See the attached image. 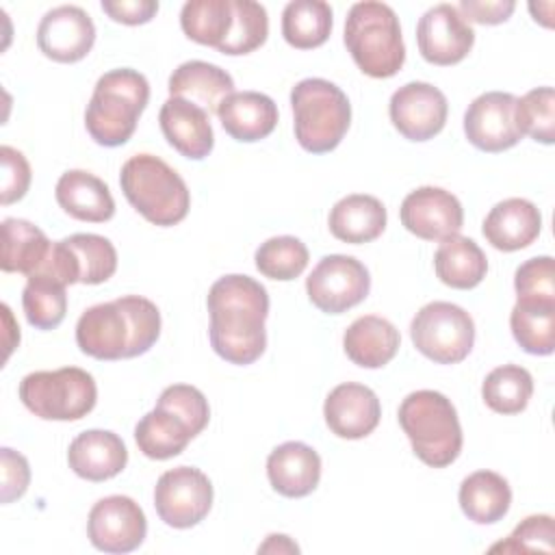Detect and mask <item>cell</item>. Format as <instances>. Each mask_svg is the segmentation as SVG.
Returning <instances> with one entry per match:
<instances>
[{
  "label": "cell",
  "instance_id": "cell-13",
  "mask_svg": "<svg viewBox=\"0 0 555 555\" xmlns=\"http://www.w3.org/2000/svg\"><path fill=\"white\" fill-rule=\"evenodd\" d=\"M145 533V514L130 496H104L89 512L87 535L98 551L130 553L143 544Z\"/></svg>",
  "mask_w": 555,
  "mask_h": 555
},
{
  "label": "cell",
  "instance_id": "cell-14",
  "mask_svg": "<svg viewBox=\"0 0 555 555\" xmlns=\"http://www.w3.org/2000/svg\"><path fill=\"white\" fill-rule=\"evenodd\" d=\"M416 43L427 63L444 67L468 56L475 43V33L457 7L442 2L421 15L416 24Z\"/></svg>",
  "mask_w": 555,
  "mask_h": 555
},
{
  "label": "cell",
  "instance_id": "cell-33",
  "mask_svg": "<svg viewBox=\"0 0 555 555\" xmlns=\"http://www.w3.org/2000/svg\"><path fill=\"white\" fill-rule=\"evenodd\" d=\"M509 327L522 351L548 356L555 349V301L518 299L509 314Z\"/></svg>",
  "mask_w": 555,
  "mask_h": 555
},
{
  "label": "cell",
  "instance_id": "cell-42",
  "mask_svg": "<svg viewBox=\"0 0 555 555\" xmlns=\"http://www.w3.org/2000/svg\"><path fill=\"white\" fill-rule=\"evenodd\" d=\"M553 518L548 514H533L527 516L516 529L507 535L505 542H499L490 546L492 553L503 551V553H531V551H544L553 553Z\"/></svg>",
  "mask_w": 555,
  "mask_h": 555
},
{
  "label": "cell",
  "instance_id": "cell-3",
  "mask_svg": "<svg viewBox=\"0 0 555 555\" xmlns=\"http://www.w3.org/2000/svg\"><path fill=\"white\" fill-rule=\"evenodd\" d=\"M147 100L150 82L141 72L130 67L106 72L98 78L85 111L87 132L98 145H124L134 134Z\"/></svg>",
  "mask_w": 555,
  "mask_h": 555
},
{
  "label": "cell",
  "instance_id": "cell-5",
  "mask_svg": "<svg viewBox=\"0 0 555 555\" xmlns=\"http://www.w3.org/2000/svg\"><path fill=\"white\" fill-rule=\"evenodd\" d=\"M343 39L353 63L371 78H390L405 63L399 17L384 2H356L347 13Z\"/></svg>",
  "mask_w": 555,
  "mask_h": 555
},
{
  "label": "cell",
  "instance_id": "cell-45",
  "mask_svg": "<svg viewBox=\"0 0 555 555\" xmlns=\"http://www.w3.org/2000/svg\"><path fill=\"white\" fill-rule=\"evenodd\" d=\"M0 466H2V503H11L28 490L30 466L22 453L9 447L0 449Z\"/></svg>",
  "mask_w": 555,
  "mask_h": 555
},
{
  "label": "cell",
  "instance_id": "cell-16",
  "mask_svg": "<svg viewBox=\"0 0 555 555\" xmlns=\"http://www.w3.org/2000/svg\"><path fill=\"white\" fill-rule=\"evenodd\" d=\"M401 225L423 241H444L460 234L464 210L460 199L440 186L410 191L399 208Z\"/></svg>",
  "mask_w": 555,
  "mask_h": 555
},
{
  "label": "cell",
  "instance_id": "cell-18",
  "mask_svg": "<svg viewBox=\"0 0 555 555\" xmlns=\"http://www.w3.org/2000/svg\"><path fill=\"white\" fill-rule=\"evenodd\" d=\"M323 416L332 434L347 440H360L375 431L382 418L377 395L356 382L338 384L323 403Z\"/></svg>",
  "mask_w": 555,
  "mask_h": 555
},
{
  "label": "cell",
  "instance_id": "cell-24",
  "mask_svg": "<svg viewBox=\"0 0 555 555\" xmlns=\"http://www.w3.org/2000/svg\"><path fill=\"white\" fill-rule=\"evenodd\" d=\"M59 206L78 221L104 223L115 215V199L104 180L85 171H65L54 189Z\"/></svg>",
  "mask_w": 555,
  "mask_h": 555
},
{
  "label": "cell",
  "instance_id": "cell-7",
  "mask_svg": "<svg viewBox=\"0 0 555 555\" xmlns=\"http://www.w3.org/2000/svg\"><path fill=\"white\" fill-rule=\"evenodd\" d=\"M297 143L310 154L338 147L351 124V104L340 87L325 78H304L291 91Z\"/></svg>",
  "mask_w": 555,
  "mask_h": 555
},
{
  "label": "cell",
  "instance_id": "cell-23",
  "mask_svg": "<svg viewBox=\"0 0 555 555\" xmlns=\"http://www.w3.org/2000/svg\"><path fill=\"white\" fill-rule=\"evenodd\" d=\"M223 130L241 143L267 139L278 126V104L260 91H234L217 108Z\"/></svg>",
  "mask_w": 555,
  "mask_h": 555
},
{
  "label": "cell",
  "instance_id": "cell-32",
  "mask_svg": "<svg viewBox=\"0 0 555 555\" xmlns=\"http://www.w3.org/2000/svg\"><path fill=\"white\" fill-rule=\"evenodd\" d=\"M332 33V7L323 0H293L282 11V37L297 50H312Z\"/></svg>",
  "mask_w": 555,
  "mask_h": 555
},
{
  "label": "cell",
  "instance_id": "cell-28",
  "mask_svg": "<svg viewBox=\"0 0 555 555\" xmlns=\"http://www.w3.org/2000/svg\"><path fill=\"white\" fill-rule=\"evenodd\" d=\"M50 249L52 243L35 223L15 217L2 221V271L30 278L46 264Z\"/></svg>",
  "mask_w": 555,
  "mask_h": 555
},
{
  "label": "cell",
  "instance_id": "cell-39",
  "mask_svg": "<svg viewBox=\"0 0 555 555\" xmlns=\"http://www.w3.org/2000/svg\"><path fill=\"white\" fill-rule=\"evenodd\" d=\"M76 256L80 284H102L117 271V249L100 234H72L63 238Z\"/></svg>",
  "mask_w": 555,
  "mask_h": 555
},
{
  "label": "cell",
  "instance_id": "cell-31",
  "mask_svg": "<svg viewBox=\"0 0 555 555\" xmlns=\"http://www.w3.org/2000/svg\"><path fill=\"white\" fill-rule=\"evenodd\" d=\"M195 436L182 418L165 408H154L134 427L139 451L150 460H169L180 455Z\"/></svg>",
  "mask_w": 555,
  "mask_h": 555
},
{
  "label": "cell",
  "instance_id": "cell-36",
  "mask_svg": "<svg viewBox=\"0 0 555 555\" xmlns=\"http://www.w3.org/2000/svg\"><path fill=\"white\" fill-rule=\"evenodd\" d=\"M22 306L28 323L37 330H54L67 312L65 284L50 275H30L22 291Z\"/></svg>",
  "mask_w": 555,
  "mask_h": 555
},
{
  "label": "cell",
  "instance_id": "cell-38",
  "mask_svg": "<svg viewBox=\"0 0 555 555\" xmlns=\"http://www.w3.org/2000/svg\"><path fill=\"white\" fill-rule=\"evenodd\" d=\"M256 269L271 280L288 282L308 267V247L295 236H271L256 249Z\"/></svg>",
  "mask_w": 555,
  "mask_h": 555
},
{
  "label": "cell",
  "instance_id": "cell-12",
  "mask_svg": "<svg viewBox=\"0 0 555 555\" xmlns=\"http://www.w3.org/2000/svg\"><path fill=\"white\" fill-rule=\"evenodd\" d=\"M518 98L505 91H488L477 95L464 113V134L470 145L481 152H503L522 139L516 119Z\"/></svg>",
  "mask_w": 555,
  "mask_h": 555
},
{
  "label": "cell",
  "instance_id": "cell-48",
  "mask_svg": "<svg viewBox=\"0 0 555 555\" xmlns=\"http://www.w3.org/2000/svg\"><path fill=\"white\" fill-rule=\"evenodd\" d=\"M258 553H299V546L284 533H271L264 544L258 546Z\"/></svg>",
  "mask_w": 555,
  "mask_h": 555
},
{
  "label": "cell",
  "instance_id": "cell-47",
  "mask_svg": "<svg viewBox=\"0 0 555 555\" xmlns=\"http://www.w3.org/2000/svg\"><path fill=\"white\" fill-rule=\"evenodd\" d=\"M102 11L121 24L137 26L150 22L158 13L156 0H102Z\"/></svg>",
  "mask_w": 555,
  "mask_h": 555
},
{
  "label": "cell",
  "instance_id": "cell-37",
  "mask_svg": "<svg viewBox=\"0 0 555 555\" xmlns=\"http://www.w3.org/2000/svg\"><path fill=\"white\" fill-rule=\"evenodd\" d=\"M269 17L267 9L254 0H232V28L219 52L238 56L249 54L267 41Z\"/></svg>",
  "mask_w": 555,
  "mask_h": 555
},
{
  "label": "cell",
  "instance_id": "cell-46",
  "mask_svg": "<svg viewBox=\"0 0 555 555\" xmlns=\"http://www.w3.org/2000/svg\"><path fill=\"white\" fill-rule=\"evenodd\" d=\"M514 9H516L514 0H462L457 7V11L466 22L470 20L483 26L507 22Z\"/></svg>",
  "mask_w": 555,
  "mask_h": 555
},
{
  "label": "cell",
  "instance_id": "cell-2",
  "mask_svg": "<svg viewBox=\"0 0 555 555\" xmlns=\"http://www.w3.org/2000/svg\"><path fill=\"white\" fill-rule=\"evenodd\" d=\"M160 336V312L141 295H124L87 308L76 323V345L95 360L137 358Z\"/></svg>",
  "mask_w": 555,
  "mask_h": 555
},
{
  "label": "cell",
  "instance_id": "cell-10",
  "mask_svg": "<svg viewBox=\"0 0 555 555\" xmlns=\"http://www.w3.org/2000/svg\"><path fill=\"white\" fill-rule=\"evenodd\" d=\"M371 291L369 269L353 256H323L306 278L308 299L325 314H343L366 299Z\"/></svg>",
  "mask_w": 555,
  "mask_h": 555
},
{
  "label": "cell",
  "instance_id": "cell-41",
  "mask_svg": "<svg viewBox=\"0 0 555 555\" xmlns=\"http://www.w3.org/2000/svg\"><path fill=\"white\" fill-rule=\"evenodd\" d=\"M156 405L165 408V410L173 412L178 418H182L193 436L202 434L210 421L208 399L204 397V392L199 388L189 386V384L167 386L160 392Z\"/></svg>",
  "mask_w": 555,
  "mask_h": 555
},
{
  "label": "cell",
  "instance_id": "cell-30",
  "mask_svg": "<svg viewBox=\"0 0 555 555\" xmlns=\"http://www.w3.org/2000/svg\"><path fill=\"white\" fill-rule=\"evenodd\" d=\"M434 269L442 284L468 291L475 288L488 271V258L481 247L468 236H449L434 254Z\"/></svg>",
  "mask_w": 555,
  "mask_h": 555
},
{
  "label": "cell",
  "instance_id": "cell-27",
  "mask_svg": "<svg viewBox=\"0 0 555 555\" xmlns=\"http://www.w3.org/2000/svg\"><path fill=\"white\" fill-rule=\"evenodd\" d=\"M386 208L377 197L353 193L334 204L327 225L338 241L360 245L375 241L386 230Z\"/></svg>",
  "mask_w": 555,
  "mask_h": 555
},
{
  "label": "cell",
  "instance_id": "cell-19",
  "mask_svg": "<svg viewBox=\"0 0 555 555\" xmlns=\"http://www.w3.org/2000/svg\"><path fill=\"white\" fill-rule=\"evenodd\" d=\"M158 124L167 143L191 160H202L212 152L215 134L210 115L193 102L169 98L160 106Z\"/></svg>",
  "mask_w": 555,
  "mask_h": 555
},
{
  "label": "cell",
  "instance_id": "cell-4",
  "mask_svg": "<svg viewBox=\"0 0 555 555\" xmlns=\"http://www.w3.org/2000/svg\"><path fill=\"white\" fill-rule=\"evenodd\" d=\"M399 425L414 455L431 466L453 464L462 451V427L451 399L438 390L410 392L399 405Z\"/></svg>",
  "mask_w": 555,
  "mask_h": 555
},
{
  "label": "cell",
  "instance_id": "cell-8",
  "mask_svg": "<svg viewBox=\"0 0 555 555\" xmlns=\"http://www.w3.org/2000/svg\"><path fill=\"white\" fill-rule=\"evenodd\" d=\"M22 403L43 421H78L98 401V386L91 373L78 366L35 371L20 382Z\"/></svg>",
  "mask_w": 555,
  "mask_h": 555
},
{
  "label": "cell",
  "instance_id": "cell-43",
  "mask_svg": "<svg viewBox=\"0 0 555 555\" xmlns=\"http://www.w3.org/2000/svg\"><path fill=\"white\" fill-rule=\"evenodd\" d=\"M518 299L525 301H555V267L551 256H535L525 260L514 275Z\"/></svg>",
  "mask_w": 555,
  "mask_h": 555
},
{
  "label": "cell",
  "instance_id": "cell-26",
  "mask_svg": "<svg viewBox=\"0 0 555 555\" xmlns=\"http://www.w3.org/2000/svg\"><path fill=\"white\" fill-rule=\"evenodd\" d=\"M399 330L384 317L364 314L358 317L343 336L347 358L362 369H382L399 351Z\"/></svg>",
  "mask_w": 555,
  "mask_h": 555
},
{
  "label": "cell",
  "instance_id": "cell-15",
  "mask_svg": "<svg viewBox=\"0 0 555 555\" xmlns=\"http://www.w3.org/2000/svg\"><path fill=\"white\" fill-rule=\"evenodd\" d=\"M388 113L399 134L410 141H429L444 128L449 104L438 87L412 80L392 93Z\"/></svg>",
  "mask_w": 555,
  "mask_h": 555
},
{
  "label": "cell",
  "instance_id": "cell-34",
  "mask_svg": "<svg viewBox=\"0 0 555 555\" xmlns=\"http://www.w3.org/2000/svg\"><path fill=\"white\" fill-rule=\"evenodd\" d=\"M533 395V377L525 366L503 364L492 369L483 384L481 397L496 414H518L527 408Z\"/></svg>",
  "mask_w": 555,
  "mask_h": 555
},
{
  "label": "cell",
  "instance_id": "cell-1",
  "mask_svg": "<svg viewBox=\"0 0 555 555\" xmlns=\"http://www.w3.org/2000/svg\"><path fill=\"white\" fill-rule=\"evenodd\" d=\"M206 306L208 336L219 358L245 366L264 353L269 295L260 282L241 273L223 275L210 286Z\"/></svg>",
  "mask_w": 555,
  "mask_h": 555
},
{
  "label": "cell",
  "instance_id": "cell-44",
  "mask_svg": "<svg viewBox=\"0 0 555 555\" xmlns=\"http://www.w3.org/2000/svg\"><path fill=\"white\" fill-rule=\"evenodd\" d=\"M0 163H2L0 202H2V206H9L26 195L33 173H30V165H28L26 156L11 145L0 147Z\"/></svg>",
  "mask_w": 555,
  "mask_h": 555
},
{
  "label": "cell",
  "instance_id": "cell-22",
  "mask_svg": "<svg viewBox=\"0 0 555 555\" xmlns=\"http://www.w3.org/2000/svg\"><path fill=\"white\" fill-rule=\"evenodd\" d=\"M267 477L271 488L282 496H308L319 486L321 457L306 442L288 440L269 453Z\"/></svg>",
  "mask_w": 555,
  "mask_h": 555
},
{
  "label": "cell",
  "instance_id": "cell-25",
  "mask_svg": "<svg viewBox=\"0 0 555 555\" xmlns=\"http://www.w3.org/2000/svg\"><path fill=\"white\" fill-rule=\"evenodd\" d=\"M167 89L169 98H182L212 115L217 113L219 104L234 93V80L215 63L186 61L173 69Z\"/></svg>",
  "mask_w": 555,
  "mask_h": 555
},
{
  "label": "cell",
  "instance_id": "cell-17",
  "mask_svg": "<svg viewBox=\"0 0 555 555\" xmlns=\"http://www.w3.org/2000/svg\"><path fill=\"white\" fill-rule=\"evenodd\" d=\"M95 43V26L89 13L76 4L50 9L37 28L39 50L56 63L82 61Z\"/></svg>",
  "mask_w": 555,
  "mask_h": 555
},
{
  "label": "cell",
  "instance_id": "cell-20",
  "mask_svg": "<svg viewBox=\"0 0 555 555\" xmlns=\"http://www.w3.org/2000/svg\"><path fill=\"white\" fill-rule=\"evenodd\" d=\"M67 462L78 477L87 481H106L126 468L128 449L115 431L87 429L69 442Z\"/></svg>",
  "mask_w": 555,
  "mask_h": 555
},
{
  "label": "cell",
  "instance_id": "cell-35",
  "mask_svg": "<svg viewBox=\"0 0 555 555\" xmlns=\"http://www.w3.org/2000/svg\"><path fill=\"white\" fill-rule=\"evenodd\" d=\"M180 26L191 41L219 50L232 28V0H189L180 11Z\"/></svg>",
  "mask_w": 555,
  "mask_h": 555
},
{
  "label": "cell",
  "instance_id": "cell-6",
  "mask_svg": "<svg viewBox=\"0 0 555 555\" xmlns=\"http://www.w3.org/2000/svg\"><path fill=\"white\" fill-rule=\"evenodd\" d=\"M119 184L130 206L154 225H176L189 212L191 193L186 182L154 154L130 156L121 167Z\"/></svg>",
  "mask_w": 555,
  "mask_h": 555
},
{
  "label": "cell",
  "instance_id": "cell-21",
  "mask_svg": "<svg viewBox=\"0 0 555 555\" xmlns=\"http://www.w3.org/2000/svg\"><path fill=\"white\" fill-rule=\"evenodd\" d=\"M542 230L538 206L525 197H509L490 208L481 232L499 251H518L529 247Z\"/></svg>",
  "mask_w": 555,
  "mask_h": 555
},
{
  "label": "cell",
  "instance_id": "cell-40",
  "mask_svg": "<svg viewBox=\"0 0 555 555\" xmlns=\"http://www.w3.org/2000/svg\"><path fill=\"white\" fill-rule=\"evenodd\" d=\"M516 119L522 134L533 141L551 145L555 141V91L553 87H538L516 102Z\"/></svg>",
  "mask_w": 555,
  "mask_h": 555
},
{
  "label": "cell",
  "instance_id": "cell-11",
  "mask_svg": "<svg viewBox=\"0 0 555 555\" xmlns=\"http://www.w3.org/2000/svg\"><path fill=\"white\" fill-rule=\"evenodd\" d=\"M212 505V483L195 466H176L163 473L154 488V507L160 520L173 529L202 522Z\"/></svg>",
  "mask_w": 555,
  "mask_h": 555
},
{
  "label": "cell",
  "instance_id": "cell-9",
  "mask_svg": "<svg viewBox=\"0 0 555 555\" xmlns=\"http://www.w3.org/2000/svg\"><path fill=\"white\" fill-rule=\"evenodd\" d=\"M410 338L436 364H457L475 345V323L464 308L451 301H431L414 314Z\"/></svg>",
  "mask_w": 555,
  "mask_h": 555
},
{
  "label": "cell",
  "instance_id": "cell-29",
  "mask_svg": "<svg viewBox=\"0 0 555 555\" xmlns=\"http://www.w3.org/2000/svg\"><path fill=\"white\" fill-rule=\"evenodd\" d=\"M457 501L468 520L477 525H492L509 512L512 488L499 473L477 470L460 483Z\"/></svg>",
  "mask_w": 555,
  "mask_h": 555
}]
</instances>
